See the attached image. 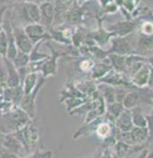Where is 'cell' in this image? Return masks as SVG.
<instances>
[{
    "mask_svg": "<svg viewBox=\"0 0 153 158\" xmlns=\"http://www.w3.org/2000/svg\"><path fill=\"white\" fill-rule=\"evenodd\" d=\"M101 152H102V147H100L99 150L95 152V155H94L93 158H100V156H101Z\"/></svg>",
    "mask_w": 153,
    "mask_h": 158,
    "instance_id": "35",
    "label": "cell"
},
{
    "mask_svg": "<svg viewBox=\"0 0 153 158\" xmlns=\"http://www.w3.org/2000/svg\"><path fill=\"white\" fill-rule=\"evenodd\" d=\"M130 83L135 87H152V65L145 63L130 77Z\"/></svg>",
    "mask_w": 153,
    "mask_h": 158,
    "instance_id": "5",
    "label": "cell"
},
{
    "mask_svg": "<svg viewBox=\"0 0 153 158\" xmlns=\"http://www.w3.org/2000/svg\"><path fill=\"white\" fill-rule=\"evenodd\" d=\"M46 79L43 78L41 76V78L38 77V81L35 86V89L28 94H23V98L21 100V102L19 104V108L22 109L25 113L28 114V116L30 118H36V100H37V97L40 94L41 89H43Z\"/></svg>",
    "mask_w": 153,
    "mask_h": 158,
    "instance_id": "3",
    "label": "cell"
},
{
    "mask_svg": "<svg viewBox=\"0 0 153 158\" xmlns=\"http://www.w3.org/2000/svg\"><path fill=\"white\" fill-rule=\"evenodd\" d=\"M131 118H132L133 127L147 128V118L144 114L143 109H142L140 106H137V107L131 109Z\"/></svg>",
    "mask_w": 153,
    "mask_h": 158,
    "instance_id": "21",
    "label": "cell"
},
{
    "mask_svg": "<svg viewBox=\"0 0 153 158\" xmlns=\"http://www.w3.org/2000/svg\"><path fill=\"white\" fill-rule=\"evenodd\" d=\"M4 64H5L6 69V81L5 85L7 87H16L21 85L20 78H19V73H18V69L14 66L13 62L7 59L6 57H2Z\"/></svg>",
    "mask_w": 153,
    "mask_h": 158,
    "instance_id": "12",
    "label": "cell"
},
{
    "mask_svg": "<svg viewBox=\"0 0 153 158\" xmlns=\"http://www.w3.org/2000/svg\"><path fill=\"white\" fill-rule=\"evenodd\" d=\"M0 158H25V157H20V156H18L15 153L10 152L5 147H2L0 144Z\"/></svg>",
    "mask_w": 153,
    "mask_h": 158,
    "instance_id": "31",
    "label": "cell"
},
{
    "mask_svg": "<svg viewBox=\"0 0 153 158\" xmlns=\"http://www.w3.org/2000/svg\"><path fill=\"white\" fill-rule=\"evenodd\" d=\"M38 7H40V22L38 23L45 27L46 30H49L54 23V4L44 1L41 5H38Z\"/></svg>",
    "mask_w": 153,
    "mask_h": 158,
    "instance_id": "10",
    "label": "cell"
},
{
    "mask_svg": "<svg viewBox=\"0 0 153 158\" xmlns=\"http://www.w3.org/2000/svg\"><path fill=\"white\" fill-rule=\"evenodd\" d=\"M152 50H153L152 35H143L137 33V36H136V45H135L136 55H140V56H144V57L151 58Z\"/></svg>",
    "mask_w": 153,
    "mask_h": 158,
    "instance_id": "9",
    "label": "cell"
},
{
    "mask_svg": "<svg viewBox=\"0 0 153 158\" xmlns=\"http://www.w3.org/2000/svg\"><path fill=\"white\" fill-rule=\"evenodd\" d=\"M89 35H91V37L93 40L94 44L96 45V47H100V48L106 47L107 44H109V43H110V40L115 36L113 33H110V31H108L107 29H104L101 23H100L99 29L96 30V31L91 33Z\"/></svg>",
    "mask_w": 153,
    "mask_h": 158,
    "instance_id": "15",
    "label": "cell"
},
{
    "mask_svg": "<svg viewBox=\"0 0 153 158\" xmlns=\"http://www.w3.org/2000/svg\"><path fill=\"white\" fill-rule=\"evenodd\" d=\"M13 36H14V42L18 51L29 54L30 51L33 50L34 44L28 37V35L26 34V31L23 30V27L14 26V23H13Z\"/></svg>",
    "mask_w": 153,
    "mask_h": 158,
    "instance_id": "7",
    "label": "cell"
},
{
    "mask_svg": "<svg viewBox=\"0 0 153 158\" xmlns=\"http://www.w3.org/2000/svg\"><path fill=\"white\" fill-rule=\"evenodd\" d=\"M136 36L135 31L131 34L119 37V36H114L110 40V48H109V54H117L122 56H129V55L136 54L135 51V45H136Z\"/></svg>",
    "mask_w": 153,
    "mask_h": 158,
    "instance_id": "1",
    "label": "cell"
},
{
    "mask_svg": "<svg viewBox=\"0 0 153 158\" xmlns=\"http://www.w3.org/2000/svg\"><path fill=\"white\" fill-rule=\"evenodd\" d=\"M12 62H13V64H14L16 69L27 66L30 62L29 54H26V52H22V51H18V54H16V56H15Z\"/></svg>",
    "mask_w": 153,
    "mask_h": 158,
    "instance_id": "25",
    "label": "cell"
},
{
    "mask_svg": "<svg viewBox=\"0 0 153 158\" xmlns=\"http://www.w3.org/2000/svg\"><path fill=\"white\" fill-rule=\"evenodd\" d=\"M22 98H23V89H22L21 85L16 86V87H7L6 86L4 89V92H2L4 101H8L13 106H19Z\"/></svg>",
    "mask_w": 153,
    "mask_h": 158,
    "instance_id": "14",
    "label": "cell"
},
{
    "mask_svg": "<svg viewBox=\"0 0 153 158\" xmlns=\"http://www.w3.org/2000/svg\"><path fill=\"white\" fill-rule=\"evenodd\" d=\"M72 2V1H71ZM70 2H59L56 1L54 2V23L51 28H58L62 25L65 23L66 14L70 8Z\"/></svg>",
    "mask_w": 153,
    "mask_h": 158,
    "instance_id": "13",
    "label": "cell"
},
{
    "mask_svg": "<svg viewBox=\"0 0 153 158\" xmlns=\"http://www.w3.org/2000/svg\"><path fill=\"white\" fill-rule=\"evenodd\" d=\"M46 47L50 49L51 55L48 59H45L42 68H41V76L43 78L48 79L49 77H54L57 74L58 71V58L60 57H64V56H70V52H63V51H58V50H54V48L50 44V41L45 42Z\"/></svg>",
    "mask_w": 153,
    "mask_h": 158,
    "instance_id": "4",
    "label": "cell"
},
{
    "mask_svg": "<svg viewBox=\"0 0 153 158\" xmlns=\"http://www.w3.org/2000/svg\"><path fill=\"white\" fill-rule=\"evenodd\" d=\"M124 110L123 105L117 101H114L111 104L106 105V113H104V118L109 120L110 122H115V120L119 118V115Z\"/></svg>",
    "mask_w": 153,
    "mask_h": 158,
    "instance_id": "20",
    "label": "cell"
},
{
    "mask_svg": "<svg viewBox=\"0 0 153 158\" xmlns=\"http://www.w3.org/2000/svg\"><path fill=\"white\" fill-rule=\"evenodd\" d=\"M111 70V66L109 64L108 58L103 59L102 62H98V63H94L93 68L89 72L91 79L94 81H98L101 78H103L106 74L108 73L109 71Z\"/></svg>",
    "mask_w": 153,
    "mask_h": 158,
    "instance_id": "16",
    "label": "cell"
},
{
    "mask_svg": "<svg viewBox=\"0 0 153 158\" xmlns=\"http://www.w3.org/2000/svg\"><path fill=\"white\" fill-rule=\"evenodd\" d=\"M8 8V6H1L0 7V33L2 31V22H4V14L6 10Z\"/></svg>",
    "mask_w": 153,
    "mask_h": 158,
    "instance_id": "34",
    "label": "cell"
},
{
    "mask_svg": "<svg viewBox=\"0 0 153 158\" xmlns=\"http://www.w3.org/2000/svg\"><path fill=\"white\" fill-rule=\"evenodd\" d=\"M45 0H31V2H34L36 5H41L42 2H44Z\"/></svg>",
    "mask_w": 153,
    "mask_h": 158,
    "instance_id": "36",
    "label": "cell"
},
{
    "mask_svg": "<svg viewBox=\"0 0 153 158\" xmlns=\"http://www.w3.org/2000/svg\"><path fill=\"white\" fill-rule=\"evenodd\" d=\"M2 136H4V134L0 133V144H1V141H2Z\"/></svg>",
    "mask_w": 153,
    "mask_h": 158,
    "instance_id": "40",
    "label": "cell"
},
{
    "mask_svg": "<svg viewBox=\"0 0 153 158\" xmlns=\"http://www.w3.org/2000/svg\"><path fill=\"white\" fill-rule=\"evenodd\" d=\"M88 99H83V98H75V97H71V98H66L63 101L66 106V110L67 113H70L71 110H73L74 108H77L78 106H80L81 104H84L85 101H87Z\"/></svg>",
    "mask_w": 153,
    "mask_h": 158,
    "instance_id": "26",
    "label": "cell"
},
{
    "mask_svg": "<svg viewBox=\"0 0 153 158\" xmlns=\"http://www.w3.org/2000/svg\"><path fill=\"white\" fill-rule=\"evenodd\" d=\"M1 145L5 147L8 151L15 153V155H18V156H20V157H26V156H28V153H27V151H26V149L23 148V145L21 144V142L16 138V136H15L14 134H13V131H12V133H8V134H5V135L2 136Z\"/></svg>",
    "mask_w": 153,
    "mask_h": 158,
    "instance_id": "8",
    "label": "cell"
},
{
    "mask_svg": "<svg viewBox=\"0 0 153 158\" xmlns=\"http://www.w3.org/2000/svg\"><path fill=\"white\" fill-rule=\"evenodd\" d=\"M75 89L79 91L81 94H84L86 98L93 99V97L96 93V83L94 80H88V79H84V80H79L78 83L74 84Z\"/></svg>",
    "mask_w": 153,
    "mask_h": 158,
    "instance_id": "18",
    "label": "cell"
},
{
    "mask_svg": "<svg viewBox=\"0 0 153 158\" xmlns=\"http://www.w3.org/2000/svg\"><path fill=\"white\" fill-rule=\"evenodd\" d=\"M115 128L119 131H130L133 128L132 118H131V110L124 109L119 115V118L115 120Z\"/></svg>",
    "mask_w": 153,
    "mask_h": 158,
    "instance_id": "17",
    "label": "cell"
},
{
    "mask_svg": "<svg viewBox=\"0 0 153 158\" xmlns=\"http://www.w3.org/2000/svg\"><path fill=\"white\" fill-rule=\"evenodd\" d=\"M14 12L21 22H25L26 25L40 22V7L31 1L15 2Z\"/></svg>",
    "mask_w": 153,
    "mask_h": 158,
    "instance_id": "2",
    "label": "cell"
},
{
    "mask_svg": "<svg viewBox=\"0 0 153 158\" xmlns=\"http://www.w3.org/2000/svg\"><path fill=\"white\" fill-rule=\"evenodd\" d=\"M102 118H103V115H102V116H100V118H95V120H93L92 122L85 123L81 128H79L78 130H75V131H74L73 138L74 139H77L78 137H81V136H89V135L94 134L96 126H98V123L102 120Z\"/></svg>",
    "mask_w": 153,
    "mask_h": 158,
    "instance_id": "22",
    "label": "cell"
},
{
    "mask_svg": "<svg viewBox=\"0 0 153 158\" xmlns=\"http://www.w3.org/2000/svg\"><path fill=\"white\" fill-rule=\"evenodd\" d=\"M130 87H131V86H130ZM130 87H127V86H115V87H114V91H115V101L122 104L124 97H125V94L128 93V91Z\"/></svg>",
    "mask_w": 153,
    "mask_h": 158,
    "instance_id": "27",
    "label": "cell"
},
{
    "mask_svg": "<svg viewBox=\"0 0 153 158\" xmlns=\"http://www.w3.org/2000/svg\"><path fill=\"white\" fill-rule=\"evenodd\" d=\"M5 81H6V69H5V64H4L2 57H0V86L5 85Z\"/></svg>",
    "mask_w": 153,
    "mask_h": 158,
    "instance_id": "32",
    "label": "cell"
},
{
    "mask_svg": "<svg viewBox=\"0 0 153 158\" xmlns=\"http://www.w3.org/2000/svg\"><path fill=\"white\" fill-rule=\"evenodd\" d=\"M27 1H31V0H15V2H27Z\"/></svg>",
    "mask_w": 153,
    "mask_h": 158,
    "instance_id": "37",
    "label": "cell"
},
{
    "mask_svg": "<svg viewBox=\"0 0 153 158\" xmlns=\"http://www.w3.org/2000/svg\"><path fill=\"white\" fill-rule=\"evenodd\" d=\"M94 62L92 58H85L83 59L81 62H79V65H78V69H79L80 72H84V73H88L91 72V70L93 68Z\"/></svg>",
    "mask_w": 153,
    "mask_h": 158,
    "instance_id": "28",
    "label": "cell"
},
{
    "mask_svg": "<svg viewBox=\"0 0 153 158\" xmlns=\"http://www.w3.org/2000/svg\"><path fill=\"white\" fill-rule=\"evenodd\" d=\"M137 28V23L132 21V20H125V21H121L117 22L115 25L110 26L109 30L110 33H113L115 36H119V37H123L127 35L133 33Z\"/></svg>",
    "mask_w": 153,
    "mask_h": 158,
    "instance_id": "11",
    "label": "cell"
},
{
    "mask_svg": "<svg viewBox=\"0 0 153 158\" xmlns=\"http://www.w3.org/2000/svg\"><path fill=\"white\" fill-rule=\"evenodd\" d=\"M131 135L136 144H145L151 136V131L147 128H140V127H133L131 130Z\"/></svg>",
    "mask_w": 153,
    "mask_h": 158,
    "instance_id": "23",
    "label": "cell"
},
{
    "mask_svg": "<svg viewBox=\"0 0 153 158\" xmlns=\"http://www.w3.org/2000/svg\"><path fill=\"white\" fill-rule=\"evenodd\" d=\"M100 158H117L113 152V149L111 148H103L102 147V152H101V156Z\"/></svg>",
    "mask_w": 153,
    "mask_h": 158,
    "instance_id": "33",
    "label": "cell"
},
{
    "mask_svg": "<svg viewBox=\"0 0 153 158\" xmlns=\"http://www.w3.org/2000/svg\"><path fill=\"white\" fill-rule=\"evenodd\" d=\"M50 155H54V152L50 151V150L44 151V150H41V149H36L31 153H29L28 156H26L25 158H46Z\"/></svg>",
    "mask_w": 153,
    "mask_h": 158,
    "instance_id": "30",
    "label": "cell"
},
{
    "mask_svg": "<svg viewBox=\"0 0 153 158\" xmlns=\"http://www.w3.org/2000/svg\"><path fill=\"white\" fill-rule=\"evenodd\" d=\"M57 1H59V2H71L73 0H57Z\"/></svg>",
    "mask_w": 153,
    "mask_h": 158,
    "instance_id": "38",
    "label": "cell"
},
{
    "mask_svg": "<svg viewBox=\"0 0 153 158\" xmlns=\"http://www.w3.org/2000/svg\"><path fill=\"white\" fill-rule=\"evenodd\" d=\"M7 45H8V42H7V36H6L5 31L2 30V31L0 33V57H6Z\"/></svg>",
    "mask_w": 153,
    "mask_h": 158,
    "instance_id": "29",
    "label": "cell"
},
{
    "mask_svg": "<svg viewBox=\"0 0 153 158\" xmlns=\"http://www.w3.org/2000/svg\"><path fill=\"white\" fill-rule=\"evenodd\" d=\"M52 157H54V155H50V156H48L46 158H52Z\"/></svg>",
    "mask_w": 153,
    "mask_h": 158,
    "instance_id": "41",
    "label": "cell"
},
{
    "mask_svg": "<svg viewBox=\"0 0 153 158\" xmlns=\"http://www.w3.org/2000/svg\"><path fill=\"white\" fill-rule=\"evenodd\" d=\"M23 30L26 34L28 35L30 41L33 42V44H37L38 42H46V41H51V36H50L49 31L46 30L45 27L41 25V23H29L23 27Z\"/></svg>",
    "mask_w": 153,
    "mask_h": 158,
    "instance_id": "6",
    "label": "cell"
},
{
    "mask_svg": "<svg viewBox=\"0 0 153 158\" xmlns=\"http://www.w3.org/2000/svg\"><path fill=\"white\" fill-rule=\"evenodd\" d=\"M45 1H48V2H52V4H54L57 0H45Z\"/></svg>",
    "mask_w": 153,
    "mask_h": 158,
    "instance_id": "39",
    "label": "cell"
},
{
    "mask_svg": "<svg viewBox=\"0 0 153 158\" xmlns=\"http://www.w3.org/2000/svg\"><path fill=\"white\" fill-rule=\"evenodd\" d=\"M38 81V73H29L28 76H26V78L22 81V89H23V94L30 93L33 89H35V86Z\"/></svg>",
    "mask_w": 153,
    "mask_h": 158,
    "instance_id": "24",
    "label": "cell"
},
{
    "mask_svg": "<svg viewBox=\"0 0 153 158\" xmlns=\"http://www.w3.org/2000/svg\"><path fill=\"white\" fill-rule=\"evenodd\" d=\"M108 62L111 69L116 72L123 73L127 76V62H125V56L117 54H108Z\"/></svg>",
    "mask_w": 153,
    "mask_h": 158,
    "instance_id": "19",
    "label": "cell"
}]
</instances>
